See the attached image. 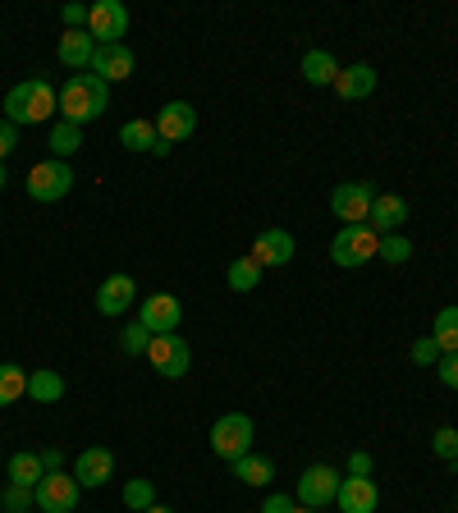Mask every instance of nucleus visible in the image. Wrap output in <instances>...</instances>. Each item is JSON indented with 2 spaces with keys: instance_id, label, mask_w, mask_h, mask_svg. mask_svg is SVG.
Segmentation results:
<instances>
[{
  "instance_id": "36",
  "label": "nucleus",
  "mask_w": 458,
  "mask_h": 513,
  "mask_svg": "<svg viewBox=\"0 0 458 513\" xmlns=\"http://www.w3.org/2000/svg\"><path fill=\"white\" fill-rule=\"evenodd\" d=\"M436 376H440V385H445V390H458V353H440Z\"/></svg>"
},
{
  "instance_id": "11",
  "label": "nucleus",
  "mask_w": 458,
  "mask_h": 513,
  "mask_svg": "<svg viewBox=\"0 0 458 513\" xmlns=\"http://www.w3.org/2000/svg\"><path fill=\"white\" fill-rule=\"evenodd\" d=\"M138 321L152 335H165V330H179V321H184V303H179L175 294H147L138 303Z\"/></svg>"
},
{
  "instance_id": "45",
  "label": "nucleus",
  "mask_w": 458,
  "mask_h": 513,
  "mask_svg": "<svg viewBox=\"0 0 458 513\" xmlns=\"http://www.w3.org/2000/svg\"><path fill=\"white\" fill-rule=\"evenodd\" d=\"M454 468H458V463H454Z\"/></svg>"
},
{
  "instance_id": "26",
  "label": "nucleus",
  "mask_w": 458,
  "mask_h": 513,
  "mask_svg": "<svg viewBox=\"0 0 458 513\" xmlns=\"http://www.w3.org/2000/svg\"><path fill=\"white\" fill-rule=\"evenodd\" d=\"M23 394H28V372L19 362H0V408L19 404Z\"/></svg>"
},
{
  "instance_id": "21",
  "label": "nucleus",
  "mask_w": 458,
  "mask_h": 513,
  "mask_svg": "<svg viewBox=\"0 0 458 513\" xmlns=\"http://www.w3.org/2000/svg\"><path fill=\"white\" fill-rule=\"evenodd\" d=\"M335 92H339V101H362V97H371V92H376V69H371V65L339 69Z\"/></svg>"
},
{
  "instance_id": "6",
  "label": "nucleus",
  "mask_w": 458,
  "mask_h": 513,
  "mask_svg": "<svg viewBox=\"0 0 458 513\" xmlns=\"http://www.w3.org/2000/svg\"><path fill=\"white\" fill-rule=\"evenodd\" d=\"M69 188H74V170H69V161H37L33 170H28V197L33 202H60V197H69Z\"/></svg>"
},
{
  "instance_id": "28",
  "label": "nucleus",
  "mask_w": 458,
  "mask_h": 513,
  "mask_svg": "<svg viewBox=\"0 0 458 513\" xmlns=\"http://www.w3.org/2000/svg\"><path fill=\"white\" fill-rule=\"evenodd\" d=\"M431 339L440 344V353H458V307H440L431 321Z\"/></svg>"
},
{
  "instance_id": "3",
  "label": "nucleus",
  "mask_w": 458,
  "mask_h": 513,
  "mask_svg": "<svg viewBox=\"0 0 458 513\" xmlns=\"http://www.w3.org/2000/svg\"><path fill=\"white\" fill-rule=\"evenodd\" d=\"M381 252V234L371 225H339V234L330 239V262L344 266V271H358L371 257Z\"/></svg>"
},
{
  "instance_id": "18",
  "label": "nucleus",
  "mask_w": 458,
  "mask_h": 513,
  "mask_svg": "<svg viewBox=\"0 0 458 513\" xmlns=\"http://www.w3.org/2000/svg\"><path fill=\"white\" fill-rule=\"evenodd\" d=\"M55 55H60V65H65V69H74V74H88V69H92V55H97V37H92L88 28H78V33H69V28H65V37H60Z\"/></svg>"
},
{
  "instance_id": "37",
  "label": "nucleus",
  "mask_w": 458,
  "mask_h": 513,
  "mask_svg": "<svg viewBox=\"0 0 458 513\" xmlns=\"http://www.w3.org/2000/svg\"><path fill=\"white\" fill-rule=\"evenodd\" d=\"M14 147H19V129L10 120H0V165H5V156H14Z\"/></svg>"
},
{
  "instance_id": "2",
  "label": "nucleus",
  "mask_w": 458,
  "mask_h": 513,
  "mask_svg": "<svg viewBox=\"0 0 458 513\" xmlns=\"http://www.w3.org/2000/svg\"><path fill=\"white\" fill-rule=\"evenodd\" d=\"M106 101H110V83H101L97 74H69V83L60 88V120L83 129V124L106 115Z\"/></svg>"
},
{
  "instance_id": "14",
  "label": "nucleus",
  "mask_w": 458,
  "mask_h": 513,
  "mask_svg": "<svg viewBox=\"0 0 458 513\" xmlns=\"http://www.w3.org/2000/svg\"><path fill=\"white\" fill-rule=\"evenodd\" d=\"M133 51L124 42H115V46H97V55H92V69L88 74H97L101 83H124V78L133 74Z\"/></svg>"
},
{
  "instance_id": "7",
  "label": "nucleus",
  "mask_w": 458,
  "mask_h": 513,
  "mask_svg": "<svg viewBox=\"0 0 458 513\" xmlns=\"http://www.w3.org/2000/svg\"><path fill=\"white\" fill-rule=\"evenodd\" d=\"M33 495H37V509H42V513H74L83 486H78L74 472H46V477L37 481Z\"/></svg>"
},
{
  "instance_id": "32",
  "label": "nucleus",
  "mask_w": 458,
  "mask_h": 513,
  "mask_svg": "<svg viewBox=\"0 0 458 513\" xmlns=\"http://www.w3.org/2000/svg\"><path fill=\"white\" fill-rule=\"evenodd\" d=\"M0 509L5 513H33L37 509V495H33V486H5V491H0Z\"/></svg>"
},
{
  "instance_id": "31",
  "label": "nucleus",
  "mask_w": 458,
  "mask_h": 513,
  "mask_svg": "<svg viewBox=\"0 0 458 513\" xmlns=\"http://www.w3.org/2000/svg\"><path fill=\"white\" fill-rule=\"evenodd\" d=\"M147 344H152V330L142 326V321H129V326L120 330V349L129 353V358H147Z\"/></svg>"
},
{
  "instance_id": "4",
  "label": "nucleus",
  "mask_w": 458,
  "mask_h": 513,
  "mask_svg": "<svg viewBox=\"0 0 458 513\" xmlns=\"http://www.w3.org/2000/svg\"><path fill=\"white\" fill-rule=\"evenodd\" d=\"M211 454L225 463H239L243 454H252V417L248 413H225L211 426Z\"/></svg>"
},
{
  "instance_id": "22",
  "label": "nucleus",
  "mask_w": 458,
  "mask_h": 513,
  "mask_svg": "<svg viewBox=\"0 0 458 513\" xmlns=\"http://www.w3.org/2000/svg\"><path fill=\"white\" fill-rule=\"evenodd\" d=\"M335 78H339V60L330 51L303 55V83H312V88H335Z\"/></svg>"
},
{
  "instance_id": "10",
  "label": "nucleus",
  "mask_w": 458,
  "mask_h": 513,
  "mask_svg": "<svg viewBox=\"0 0 458 513\" xmlns=\"http://www.w3.org/2000/svg\"><path fill=\"white\" fill-rule=\"evenodd\" d=\"M371 202H376V188L362 184V179L339 184L335 193H330V211H335V220H344V225H367Z\"/></svg>"
},
{
  "instance_id": "24",
  "label": "nucleus",
  "mask_w": 458,
  "mask_h": 513,
  "mask_svg": "<svg viewBox=\"0 0 458 513\" xmlns=\"http://www.w3.org/2000/svg\"><path fill=\"white\" fill-rule=\"evenodd\" d=\"M234 468V477L243 481V486H271L275 481V463L262 459V454H243L239 463H229Z\"/></svg>"
},
{
  "instance_id": "8",
  "label": "nucleus",
  "mask_w": 458,
  "mask_h": 513,
  "mask_svg": "<svg viewBox=\"0 0 458 513\" xmlns=\"http://www.w3.org/2000/svg\"><path fill=\"white\" fill-rule=\"evenodd\" d=\"M335 495H339V468H330V463H312L298 477V504L303 509H330Z\"/></svg>"
},
{
  "instance_id": "16",
  "label": "nucleus",
  "mask_w": 458,
  "mask_h": 513,
  "mask_svg": "<svg viewBox=\"0 0 458 513\" xmlns=\"http://www.w3.org/2000/svg\"><path fill=\"white\" fill-rule=\"evenodd\" d=\"M404 220H408V202L399 193H376V202H371V211H367V225L376 234H399L404 230Z\"/></svg>"
},
{
  "instance_id": "34",
  "label": "nucleus",
  "mask_w": 458,
  "mask_h": 513,
  "mask_svg": "<svg viewBox=\"0 0 458 513\" xmlns=\"http://www.w3.org/2000/svg\"><path fill=\"white\" fill-rule=\"evenodd\" d=\"M431 454L445 463H458V426H440L436 436H431Z\"/></svg>"
},
{
  "instance_id": "19",
  "label": "nucleus",
  "mask_w": 458,
  "mask_h": 513,
  "mask_svg": "<svg viewBox=\"0 0 458 513\" xmlns=\"http://www.w3.org/2000/svg\"><path fill=\"white\" fill-rule=\"evenodd\" d=\"M248 257L262 266V271H266V266H289V262H294V234H289V230H266L262 239L252 243Z\"/></svg>"
},
{
  "instance_id": "25",
  "label": "nucleus",
  "mask_w": 458,
  "mask_h": 513,
  "mask_svg": "<svg viewBox=\"0 0 458 513\" xmlns=\"http://www.w3.org/2000/svg\"><path fill=\"white\" fill-rule=\"evenodd\" d=\"M10 481L14 486H33L37 491V481L46 477V468H42V454H28V449H19V454H10Z\"/></svg>"
},
{
  "instance_id": "43",
  "label": "nucleus",
  "mask_w": 458,
  "mask_h": 513,
  "mask_svg": "<svg viewBox=\"0 0 458 513\" xmlns=\"http://www.w3.org/2000/svg\"><path fill=\"white\" fill-rule=\"evenodd\" d=\"M294 513H321V509H303V504H298V509Z\"/></svg>"
},
{
  "instance_id": "41",
  "label": "nucleus",
  "mask_w": 458,
  "mask_h": 513,
  "mask_svg": "<svg viewBox=\"0 0 458 513\" xmlns=\"http://www.w3.org/2000/svg\"><path fill=\"white\" fill-rule=\"evenodd\" d=\"M60 463H65V454H60V449H46V454H42V468L46 472H60Z\"/></svg>"
},
{
  "instance_id": "5",
  "label": "nucleus",
  "mask_w": 458,
  "mask_h": 513,
  "mask_svg": "<svg viewBox=\"0 0 458 513\" xmlns=\"http://www.w3.org/2000/svg\"><path fill=\"white\" fill-rule=\"evenodd\" d=\"M147 362L156 367V376L179 381V376H188V367H193V349H188V339L179 335V330H165V335H152Z\"/></svg>"
},
{
  "instance_id": "44",
  "label": "nucleus",
  "mask_w": 458,
  "mask_h": 513,
  "mask_svg": "<svg viewBox=\"0 0 458 513\" xmlns=\"http://www.w3.org/2000/svg\"><path fill=\"white\" fill-rule=\"evenodd\" d=\"M0 188H5V165H0Z\"/></svg>"
},
{
  "instance_id": "38",
  "label": "nucleus",
  "mask_w": 458,
  "mask_h": 513,
  "mask_svg": "<svg viewBox=\"0 0 458 513\" xmlns=\"http://www.w3.org/2000/svg\"><path fill=\"white\" fill-rule=\"evenodd\" d=\"M60 19L69 23V33H78V28H88V5H65Z\"/></svg>"
},
{
  "instance_id": "29",
  "label": "nucleus",
  "mask_w": 458,
  "mask_h": 513,
  "mask_svg": "<svg viewBox=\"0 0 458 513\" xmlns=\"http://www.w3.org/2000/svg\"><path fill=\"white\" fill-rule=\"evenodd\" d=\"M262 284V266L252 262V257H239V262H229V289H239V294H252Z\"/></svg>"
},
{
  "instance_id": "9",
  "label": "nucleus",
  "mask_w": 458,
  "mask_h": 513,
  "mask_svg": "<svg viewBox=\"0 0 458 513\" xmlns=\"http://www.w3.org/2000/svg\"><path fill=\"white\" fill-rule=\"evenodd\" d=\"M88 33L97 37V46L124 42V33H129V10H124L120 0H97V5H88Z\"/></svg>"
},
{
  "instance_id": "42",
  "label": "nucleus",
  "mask_w": 458,
  "mask_h": 513,
  "mask_svg": "<svg viewBox=\"0 0 458 513\" xmlns=\"http://www.w3.org/2000/svg\"><path fill=\"white\" fill-rule=\"evenodd\" d=\"M147 513H175V509H165V504H152V509H147Z\"/></svg>"
},
{
  "instance_id": "39",
  "label": "nucleus",
  "mask_w": 458,
  "mask_h": 513,
  "mask_svg": "<svg viewBox=\"0 0 458 513\" xmlns=\"http://www.w3.org/2000/svg\"><path fill=\"white\" fill-rule=\"evenodd\" d=\"M344 477H371V454L353 449V454H349V472H344Z\"/></svg>"
},
{
  "instance_id": "27",
  "label": "nucleus",
  "mask_w": 458,
  "mask_h": 513,
  "mask_svg": "<svg viewBox=\"0 0 458 513\" xmlns=\"http://www.w3.org/2000/svg\"><path fill=\"white\" fill-rule=\"evenodd\" d=\"M51 152H55V161H65V156H74V152H83V129L78 124H69V120H55L51 124Z\"/></svg>"
},
{
  "instance_id": "23",
  "label": "nucleus",
  "mask_w": 458,
  "mask_h": 513,
  "mask_svg": "<svg viewBox=\"0 0 458 513\" xmlns=\"http://www.w3.org/2000/svg\"><path fill=\"white\" fill-rule=\"evenodd\" d=\"M28 399L33 404H55V399H65V376L42 367V372H28Z\"/></svg>"
},
{
  "instance_id": "35",
  "label": "nucleus",
  "mask_w": 458,
  "mask_h": 513,
  "mask_svg": "<svg viewBox=\"0 0 458 513\" xmlns=\"http://www.w3.org/2000/svg\"><path fill=\"white\" fill-rule=\"evenodd\" d=\"M413 362H422V367H436L440 362V344L431 335H422V339H413Z\"/></svg>"
},
{
  "instance_id": "17",
  "label": "nucleus",
  "mask_w": 458,
  "mask_h": 513,
  "mask_svg": "<svg viewBox=\"0 0 458 513\" xmlns=\"http://www.w3.org/2000/svg\"><path fill=\"white\" fill-rule=\"evenodd\" d=\"M335 504H339V513H376L381 491H376V481L371 477H344L339 481Z\"/></svg>"
},
{
  "instance_id": "13",
  "label": "nucleus",
  "mask_w": 458,
  "mask_h": 513,
  "mask_svg": "<svg viewBox=\"0 0 458 513\" xmlns=\"http://www.w3.org/2000/svg\"><path fill=\"white\" fill-rule=\"evenodd\" d=\"M133 303H138V284H133V275H106V280H101V289H97L101 317H124Z\"/></svg>"
},
{
  "instance_id": "1",
  "label": "nucleus",
  "mask_w": 458,
  "mask_h": 513,
  "mask_svg": "<svg viewBox=\"0 0 458 513\" xmlns=\"http://www.w3.org/2000/svg\"><path fill=\"white\" fill-rule=\"evenodd\" d=\"M60 110V92L46 83V78H23V83H14L10 92H5V120L14 124V129H23V124H46Z\"/></svg>"
},
{
  "instance_id": "33",
  "label": "nucleus",
  "mask_w": 458,
  "mask_h": 513,
  "mask_svg": "<svg viewBox=\"0 0 458 513\" xmlns=\"http://www.w3.org/2000/svg\"><path fill=\"white\" fill-rule=\"evenodd\" d=\"M376 257H381V262H390V266H404L408 257H413V239H408V234H385Z\"/></svg>"
},
{
  "instance_id": "20",
  "label": "nucleus",
  "mask_w": 458,
  "mask_h": 513,
  "mask_svg": "<svg viewBox=\"0 0 458 513\" xmlns=\"http://www.w3.org/2000/svg\"><path fill=\"white\" fill-rule=\"evenodd\" d=\"M120 147H129V152H152V156H165L170 152V142L156 133L152 120H129L120 129Z\"/></svg>"
},
{
  "instance_id": "30",
  "label": "nucleus",
  "mask_w": 458,
  "mask_h": 513,
  "mask_svg": "<svg viewBox=\"0 0 458 513\" xmlns=\"http://www.w3.org/2000/svg\"><path fill=\"white\" fill-rule=\"evenodd\" d=\"M124 504H129L133 513H147L156 504V486L147 477H133V481H124Z\"/></svg>"
},
{
  "instance_id": "15",
  "label": "nucleus",
  "mask_w": 458,
  "mask_h": 513,
  "mask_svg": "<svg viewBox=\"0 0 458 513\" xmlns=\"http://www.w3.org/2000/svg\"><path fill=\"white\" fill-rule=\"evenodd\" d=\"M193 129H197V110L188 106V101H165V106L156 110V133H161L165 142L193 138Z\"/></svg>"
},
{
  "instance_id": "12",
  "label": "nucleus",
  "mask_w": 458,
  "mask_h": 513,
  "mask_svg": "<svg viewBox=\"0 0 458 513\" xmlns=\"http://www.w3.org/2000/svg\"><path fill=\"white\" fill-rule=\"evenodd\" d=\"M74 477H78V486H83V491H97V486H106V481L115 477V454H110L106 445L83 449V454L74 459Z\"/></svg>"
},
{
  "instance_id": "40",
  "label": "nucleus",
  "mask_w": 458,
  "mask_h": 513,
  "mask_svg": "<svg viewBox=\"0 0 458 513\" xmlns=\"http://www.w3.org/2000/svg\"><path fill=\"white\" fill-rule=\"evenodd\" d=\"M294 509H298L294 495H266V504H262V513H294Z\"/></svg>"
}]
</instances>
